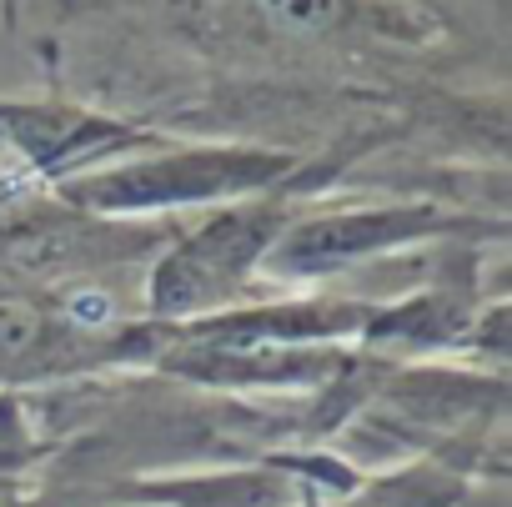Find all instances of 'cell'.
Wrapping results in <instances>:
<instances>
[{"instance_id": "5b68a950", "label": "cell", "mask_w": 512, "mask_h": 507, "mask_svg": "<svg viewBox=\"0 0 512 507\" xmlns=\"http://www.w3.org/2000/svg\"><path fill=\"white\" fill-rule=\"evenodd\" d=\"M6 16H16V0H6Z\"/></svg>"}, {"instance_id": "277c9868", "label": "cell", "mask_w": 512, "mask_h": 507, "mask_svg": "<svg viewBox=\"0 0 512 507\" xmlns=\"http://www.w3.org/2000/svg\"><path fill=\"white\" fill-rule=\"evenodd\" d=\"M241 6L282 46H337L362 26V0H241Z\"/></svg>"}, {"instance_id": "3957f363", "label": "cell", "mask_w": 512, "mask_h": 507, "mask_svg": "<svg viewBox=\"0 0 512 507\" xmlns=\"http://www.w3.org/2000/svg\"><path fill=\"white\" fill-rule=\"evenodd\" d=\"M442 231H457V221L437 206H357L337 216H307L277 231L262 272L287 277V282H312V277H332L342 267H357L367 257H382V251H397Z\"/></svg>"}, {"instance_id": "6da1fadb", "label": "cell", "mask_w": 512, "mask_h": 507, "mask_svg": "<svg viewBox=\"0 0 512 507\" xmlns=\"http://www.w3.org/2000/svg\"><path fill=\"white\" fill-rule=\"evenodd\" d=\"M287 226V201L262 191L211 211L151 267L146 312L151 322H196L241 307V292L262 272L277 231Z\"/></svg>"}, {"instance_id": "7a4b0ae2", "label": "cell", "mask_w": 512, "mask_h": 507, "mask_svg": "<svg viewBox=\"0 0 512 507\" xmlns=\"http://www.w3.org/2000/svg\"><path fill=\"white\" fill-rule=\"evenodd\" d=\"M292 156L256 151V146H176L161 156L121 161L91 176L66 181V201L96 216H131V211H171L196 201H241L262 196L292 176Z\"/></svg>"}]
</instances>
